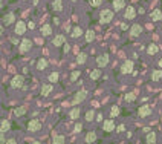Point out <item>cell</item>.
Segmentation results:
<instances>
[{"label":"cell","instance_id":"1","mask_svg":"<svg viewBox=\"0 0 162 144\" xmlns=\"http://www.w3.org/2000/svg\"><path fill=\"white\" fill-rule=\"evenodd\" d=\"M112 19H113V11H110V9H104V11L101 12L100 22H101L103 25H107V23H110V22H112Z\"/></svg>","mask_w":162,"mask_h":144},{"label":"cell","instance_id":"2","mask_svg":"<svg viewBox=\"0 0 162 144\" xmlns=\"http://www.w3.org/2000/svg\"><path fill=\"white\" fill-rule=\"evenodd\" d=\"M11 86H12L14 89H20V87H23V86H25V77H22V75L14 77V78L11 80Z\"/></svg>","mask_w":162,"mask_h":144},{"label":"cell","instance_id":"3","mask_svg":"<svg viewBox=\"0 0 162 144\" xmlns=\"http://www.w3.org/2000/svg\"><path fill=\"white\" fill-rule=\"evenodd\" d=\"M86 97H87V92L86 91H78L74 97V100H72V104H80L81 101H84L86 100Z\"/></svg>","mask_w":162,"mask_h":144},{"label":"cell","instance_id":"4","mask_svg":"<svg viewBox=\"0 0 162 144\" xmlns=\"http://www.w3.org/2000/svg\"><path fill=\"white\" fill-rule=\"evenodd\" d=\"M41 129V123L38 120H31L28 124V130L29 132H38Z\"/></svg>","mask_w":162,"mask_h":144},{"label":"cell","instance_id":"5","mask_svg":"<svg viewBox=\"0 0 162 144\" xmlns=\"http://www.w3.org/2000/svg\"><path fill=\"white\" fill-rule=\"evenodd\" d=\"M31 48H32V41H31L29 39H25V40H22V43H20V52H22V54L28 52Z\"/></svg>","mask_w":162,"mask_h":144},{"label":"cell","instance_id":"6","mask_svg":"<svg viewBox=\"0 0 162 144\" xmlns=\"http://www.w3.org/2000/svg\"><path fill=\"white\" fill-rule=\"evenodd\" d=\"M107 63H109V55L107 54H103V55H100L96 58V65H98V68H104V66H107Z\"/></svg>","mask_w":162,"mask_h":144},{"label":"cell","instance_id":"7","mask_svg":"<svg viewBox=\"0 0 162 144\" xmlns=\"http://www.w3.org/2000/svg\"><path fill=\"white\" fill-rule=\"evenodd\" d=\"M138 113H139V116H141V118H145V116H148V115L151 113L150 106H147V104L141 106V107H139V111H138Z\"/></svg>","mask_w":162,"mask_h":144},{"label":"cell","instance_id":"8","mask_svg":"<svg viewBox=\"0 0 162 144\" xmlns=\"http://www.w3.org/2000/svg\"><path fill=\"white\" fill-rule=\"evenodd\" d=\"M121 72L122 74H130V72H133V61H125L124 65L121 66Z\"/></svg>","mask_w":162,"mask_h":144},{"label":"cell","instance_id":"9","mask_svg":"<svg viewBox=\"0 0 162 144\" xmlns=\"http://www.w3.org/2000/svg\"><path fill=\"white\" fill-rule=\"evenodd\" d=\"M125 19L127 20H133L135 17H136V11H135V8L133 6H127V9H125Z\"/></svg>","mask_w":162,"mask_h":144},{"label":"cell","instance_id":"10","mask_svg":"<svg viewBox=\"0 0 162 144\" xmlns=\"http://www.w3.org/2000/svg\"><path fill=\"white\" fill-rule=\"evenodd\" d=\"M25 32H26V23L25 22H17V25H15V34L22 35Z\"/></svg>","mask_w":162,"mask_h":144},{"label":"cell","instance_id":"11","mask_svg":"<svg viewBox=\"0 0 162 144\" xmlns=\"http://www.w3.org/2000/svg\"><path fill=\"white\" fill-rule=\"evenodd\" d=\"M142 32V26L141 25H133L130 28V35L132 37H138V35H141Z\"/></svg>","mask_w":162,"mask_h":144},{"label":"cell","instance_id":"12","mask_svg":"<svg viewBox=\"0 0 162 144\" xmlns=\"http://www.w3.org/2000/svg\"><path fill=\"white\" fill-rule=\"evenodd\" d=\"M66 43V39H64V35H57L55 39L52 40V44L55 48H58V46H61V44H64Z\"/></svg>","mask_w":162,"mask_h":144},{"label":"cell","instance_id":"13","mask_svg":"<svg viewBox=\"0 0 162 144\" xmlns=\"http://www.w3.org/2000/svg\"><path fill=\"white\" fill-rule=\"evenodd\" d=\"M103 129H104L106 132H112V130H115V123H113L112 120H107V121H104V124H103Z\"/></svg>","mask_w":162,"mask_h":144},{"label":"cell","instance_id":"14","mask_svg":"<svg viewBox=\"0 0 162 144\" xmlns=\"http://www.w3.org/2000/svg\"><path fill=\"white\" fill-rule=\"evenodd\" d=\"M52 84H44V86H41V97H48V95H51V92H52Z\"/></svg>","mask_w":162,"mask_h":144},{"label":"cell","instance_id":"15","mask_svg":"<svg viewBox=\"0 0 162 144\" xmlns=\"http://www.w3.org/2000/svg\"><path fill=\"white\" fill-rule=\"evenodd\" d=\"M14 20H15V15L12 14V12H9V14H6L5 17H3V23L8 26V25H11V23H14Z\"/></svg>","mask_w":162,"mask_h":144},{"label":"cell","instance_id":"16","mask_svg":"<svg viewBox=\"0 0 162 144\" xmlns=\"http://www.w3.org/2000/svg\"><path fill=\"white\" fill-rule=\"evenodd\" d=\"M124 6H125V0H115V2H113V9L115 11L122 9Z\"/></svg>","mask_w":162,"mask_h":144},{"label":"cell","instance_id":"17","mask_svg":"<svg viewBox=\"0 0 162 144\" xmlns=\"http://www.w3.org/2000/svg\"><path fill=\"white\" fill-rule=\"evenodd\" d=\"M161 19H162V11L161 9H155L151 12V20L153 22H159Z\"/></svg>","mask_w":162,"mask_h":144},{"label":"cell","instance_id":"18","mask_svg":"<svg viewBox=\"0 0 162 144\" xmlns=\"http://www.w3.org/2000/svg\"><path fill=\"white\" fill-rule=\"evenodd\" d=\"M52 8H54V11L60 12V11L63 9V2H61V0H54V3H52Z\"/></svg>","mask_w":162,"mask_h":144},{"label":"cell","instance_id":"19","mask_svg":"<svg viewBox=\"0 0 162 144\" xmlns=\"http://www.w3.org/2000/svg\"><path fill=\"white\" fill-rule=\"evenodd\" d=\"M86 61H87V55L84 52H80L78 57H77V63H78V65H84Z\"/></svg>","mask_w":162,"mask_h":144},{"label":"cell","instance_id":"20","mask_svg":"<svg viewBox=\"0 0 162 144\" xmlns=\"http://www.w3.org/2000/svg\"><path fill=\"white\" fill-rule=\"evenodd\" d=\"M86 41L87 43H90V41H93L95 40V31H90V29H89V31H86Z\"/></svg>","mask_w":162,"mask_h":144},{"label":"cell","instance_id":"21","mask_svg":"<svg viewBox=\"0 0 162 144\" xmlns=\"http://www.w3.org/2000/svg\"><path fill=\"white\" fill-rule=\"evenodd\" d=\"M158 46H156V44L155 43H151V44H148V48H147V52L150 54V55H155V54H158Z\"/></svg>","mask_w":162,"mask_h":144},{"label":"cell","instance_id":"22","mask_svg":"<svg viewBox=\"0 0 162 144\" xmlns=\"http://www.w3.org/2000/svg\"><path fill=\"white\" fill-rule=\"evenodd\" d=\"M11 129V124H9V121H2V124H0V132H8Z\"/></svg>","mask_w":162,"mask_h":144},{"label":"cell","instance_id":"23","mask_svg":"<svg viewBox=\"0 0 162 144\" xmlns=\"http://www.w3.org/2000/svg\"><path fill=\"white\" fill-rule=\"evenodd\" d=\"M95 141H96L95 132H89V133L86 135V143H95Z\"/></svg>","mask_w":162,"mask_h":144},{"label":"cell","instance_id":"24","mask_svg":"<svg viewBox=\"0 0 162 144\" xmlns=\"http://www.w3.org/2000/svg\"><path fill=\"white\" fill-rule=\"evenodd\" d=\"M46 68H48V61L44 60V58L38 60V63H37V69H38V71H43V69H46Z\"/></svg>","mask_w":162,"mask_h":144},{"label":"cell","instance_id":"25","mask_svg":"<svg viewBox=\"0 0 162 144\" xmlns=\"http://www.w3.org/2000/svg\"><path fill=\"white\" fill-rule=\"evenodd\" d=\"M26 111H28V107H26V106H20V107H17V109H15V115L22 116V115L26 113Z\"/></svg>","mask_w":162,"mask_h":144},{"label":"cell","instance_id":"26","mask_svg":"<svg viewBox=\"0 0 162 144\" xmlns=\"http://www.w3.org/2000/svg\"><path fill=\"white\" fill-rule=\"evenodd\" d=\"M51 32H52V28H51V25H44L43 28H41V34L46 37V35H51Z\"/></svg>","mask_w":162,"mask_h":144},{"label":"cell","instance_id":"27","mask_svg":"<svg viewBox=\"0 0 162 144\" xmlns=\"http://www.w3.org/2000/svg\"><path fill=\"white\" fill-rule=\"evenodd\" d=\"M151 78H153V81H159V80L162 78V71H155L151 74Z\"/></svg>","mask_w":162,"mask_h":144},{"label":"cell","instance_id":"28","mask_svg":"<svg viewBox=\"0 0 162 144\" xmlns=\"http://www.w3.org/2000/svg\"><path fill=\"white\" fill-rule=\"evenodd\" d=\"M145 141L148 143V144H151V143H156V133H148L147 137H145Z\"/></svg>","mask_w":162,"mask_h":144},{"label":"cell","instance_id":"29","mask_svg":"<svg viewBox=\"0 0 162 144\" xmlns=\"http://www.w3.org/2000/svg\"><path fill=\"white\" fill-rule=\"evenodd\" d=\"M100 77H101V71H100V69H95V71L90 72V78H92V80H98Z\"/></svg>","mask_w":162,"mask_h":144},{"label":"cell","instance_id":"30","mask_svg":"<svg viewBox=\"0 0 162 144\" xmlns=\"http://www.w3.org/2000/svg\"><path fill=\"white\" fill-rule=\"evenodd\" d=\"M135 98H136V94L135 92H129V94H125V101H135Z\"/></svg>","mask_w":162,"mask_h":144},{"label":"cell","instance_id":"31","mask_svg":"<svg viewBox=\"0 0 162 144\" xmlns=\"http://www.w3.org/2000/svg\"><path fill=\"white\" fill-rule=\"evenodd\" d=\"M78 116H80V109H77V107H75V109L70 111V118L72 120H77Z\"/></svg>","mask_w":162,"mask_h":144},{"label":"cell","instance_id":"32","mask_svg":"<svg viewBox=\"0 0 162 144\" xmlns=\"http://www.w3.org/2000/svg\"><path fill=\"white\" fill-rule=\"evenodd\" d=\"M49 81L51 83H57L58 81V74H57V72H52V74L49 75Z\"/></svg>","mask_w":162,"mask_h":144},{"label":"cell","instance_id":"33","mask_svg":"<svg viewBox=\"0 0 162 144\" xmlns=\"http://www.w3.org/2000/svg\"><path fill=\"white\" fill-rule=\"evenodd\" d=\"M81 34H83V29H81V28H75L74 31H72V37H80Z\"/></svg>","mask_w":162,"mask_h":144},{"label":"cell","instance_id":"34","mask_svg":"<svg viewBox=\"0 0 162 144\" xmlns=\"http://www.w3.org/2000/svg\"><path fill=\"white\" fill-rule=\"evenodd\" d=\"M93 118H95V112H93V111H89V112L86 113V120H87V121H92Z\"/></svg>","mask_w":162,"mask_h":144},{"label":"cell","instance_id":"35","mask_svg":"<svg viewBox=\"0 0 162 144\" xmlns=\"http://www.w3.org/2000/svg\"><path fill=\"white\" fill-rule=\"evenodd\" d=\"M54 143H55V144H63V143H64V137H61V135H58V137H55V138H54Z\"/></svg>","mask_w":162,"mask_h":144},{"label":"cell","instance_id":"36","mask_svg":"<svg viewBox=\"0 0 162 144\" xmlns=\"http://www.w3.org/2000/svg\"><path fill=\"white\" fill-rule=\"evenodd\" d=\"M110 115H112V116H118V115H119V107H118V106H113Z\"/></svg>","mask_w":162,"mask_h":144},{"label":"cell","instance_id":"37","mask_svg":"<svg viewBox=\"0 0 162 144\" xmlns=\"http://www.w3.org/2000/svg\"><path fill=\"white\" fill-rule=\"evenodd\" d=\"M78 77H80V72H78V71H74V72L70 74V80H72V81H75Z\"/></svg>","mask_w":162,"mask_h":144},{"label":"cell","instance_id":"38","mask_svg":"<svg viewBox=\"0 0 162 144\" xmlns=\"http://www.w3.org/2000/svg\"><path fill=\"white\" fill-rule=\"evenodd\" d=\"M101 5V0H92V6H100Z\"/></svg>","mask_w":162,"mask_h":144},{"label":"cell","instance_id":"39","mask_svg":"<svg viewBox=\"0 0 162 144\" xmlns=\"http://www.w3.org/2000/svg\"><path fill=\"white\" fill-rule=\"evenodd\" d=\"M81 129H83V126H81V124H77L74 130H75V132H81Z\"/></svg>","mask_w":162,"mask_h":144},{"label":"cell","instance_id":"40","mask_svg":"<svg viewBox=\"0 0 162 144\" xmlns=\"http://www.w3.org/2000/svg\"><path fill=\"white\" fill-rule=\"evenodd\" d=\"M3 143H6V140H5V137L2 133H0V144H3Z\"/></svg>","mask_w":162,"mask_h":144},{"label":"cell","instance_id":"41","mask_svg":"<svg viewBox=\"0 0 162 144\" xmlns=\"http://www.w3.org/2000/svg\"><path fill=\"white\" fill-rule=\"evenodd\" d=\"M118 132H124V126H122V124L118 126Z\"/></svg>","mask_w":162,"mask_h":144},{"label":"cell","instance_id":"42","mask_svg":"<svg viewBox=\"0 0 162 144\" xmlns=\"http://www.w3.org/2000/svg\"><path fill=\"white\" fill-rule=\"evenodd\" d=\"M69 49H70V46H69V44H66V43H64V52H67Z\"/></svg>","mask_w":162,"mask_h":144},{"label":"cell","instance_id":"43","mask_svg":"<svg viewBox=\"0 0 162 144\" xmlns=\"http://www.w3.org/2000/svg\"><path fill=\"white\" fill-rule=\"evenodd\" d=\"M28 28H29V29H32V28H34V22H29V25H28Z\"/></svg>","mask_w":162,"mask_h":144},{"label":"cell","instance_id":"44","mask_svg":"<svg viewBox=\"0 0 162 144\" xmlns=\"http://www.w3.org/2000/svg\"><path fill=\"white\" fill-rule=\"evenodd\" d=\"M6 143H9V144H14V143H15V140H6Z\"/></svg>","mask_w":162,"mask_h":144},{"label":"cell","instance_id":"45","mask_svg":"<svg viewBox=\"0 0 162 144\" xmlns=\"http://www.w3.org/2000/svg\"><path fill=\"white\" fill-rule=\"evenodd\" d=\"M2 34H3V26L0 25V35H2Z\"/></svg>","mask_w":162,"mask_h":144},{"label":"cell","instance_id":"46","mask_svg":"<svg viewBox=\"0 0 162 144\" xmlns=\"http://www.w3.org/2000/svg\"><path fill=\"white\" fill-rule=\"evenodd\" d=\"M2 6H3V2H2V0H0V9H2Z\"/></svg>","mask_w":162,"mask_h":144},{"label":"cell","instance_id":"47","mask_svg":"<svg viewBox=\"0 0 162 144\" xmlns=\"http://www.w3.org/2000/svg\"><path fill=\"white\" fill-rule=\"evenodd\" d=\"M159 66H161V68H162V58H161V60H159Z\"/></svg>","mask_w":162,"mask_h":144},{"label":"cell","instance_id":"48","mask_svg":"<svg viewBox=\"0 0 162 144\" xmlns=\"http://www.w3.org/2000/svg\"><path fill=\"white\" fill-rule=\"evenodd\" d=\"M72 2H77V0H72Z\"/></svg>","mask_w":162,"mask_h":144}]
</instances>
